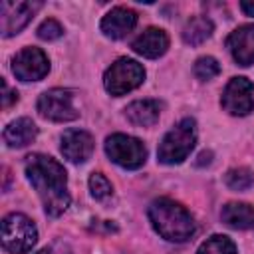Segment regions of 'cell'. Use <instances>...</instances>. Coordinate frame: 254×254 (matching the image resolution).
I'll list each match as a JSON object with an SVG mask.
<instances>
[{
    "instance_id": "7",
    "label": "cell",
    "mask_w": 254,
    "mask_h": 254,
    "mask_svg": "<svg viewBox=\"0 0 254 254\" xmlns=\"http://www.w3.org/2000/svg\"><path fill=\"white\" fill-rule=\"evenodd\" d=\"M38 111L44 119L50 121H73L77 119V109L73 107V95L67 89L54 87L40 95L38 99Z\"/></svg>"
},
{
    "instance_id": "25",
    "label": "cell",
    "mask_w": 254,
    "mask_h": 254,
    "mask_svg": "<svg viewBox=\"0 0 254 254\" xmlns=\"http://www.w3.org/2000/svg\"><path fill=\"white\" fill-rule=\"evenodd\" d=\"M240 8H242V12L246 14V16H254V2H240Z\"/></svg>"
},
{
    "instance_id": "10",
    "label": "cell",
    "mask_w": 254,
    "mask_h": 254,
    "mask_svg": "<svg viewBox=\"0 0 254 254\" xmlns=\"http://www.w3.org/2000/svg\"><path fill=\"white\" fill-rule=\"evenodd\" d=\"M12 71L22 81H40L50 71V60L40 48H24L14 56Z\"/></svg>"
},
{
    "instance_id": "24",
    "label": "cell",
    "mask_w": 254,
    "mask_h": 254,
    "mask_svg": "<svg viewBox=\"0 0 254 254\" xmlns=\"http://www.w3.org/2000/svg\"><path fill=\"white\" fill-rule=\"evenodd\" d=\"M14 101H18V93L12 91V89L6 85V81H2V105H4V107H10Z\"/></svg>"
},
{
    "instance_id": "28",
    "label": "cell",
    "mask_w": 254,
    "mask_h": 254,
    "mask_svg": "<svg viewBox=\"0 0 254 254\" xmlns=\"http://www.w3.org/2000/svg\"><path fill=\"white\" fill-rule=\"evenodd\" d=\"M58 254H67V250H65V252H64V250H60V252H58Z\"/></svg>"
},
{
    "instance_id": "6",
    "label": "cell",
    "mask_w": 254,
    "mask_h": 254,
    "mask_svg": "<svg viewBox=\"0 0 254 254\" xmlns=\"http://www.w3.org/2000/svg\"><path fill=\"white\" fill-rule=\"evenodd\" d=\"M105 153L115 165L123 169H139L147 159L145 145L137 137H131L125 133L109 135L105 139Z\"/></svg>"
},
{
    "instance_id": "15",
    "label": "cell",
    "mask_w": 254,
    "mask_h": 254,
    "mask_svg": "<svg viewBox=\"0 0 254 254\" xmlns=\"http://www.w3.org/2000/svg\"><path fill=\"white\" fill-rule=\"evenodd\" d=\"M38 135V127L30 117H20L4 129V143L12 149L30 145Z\"/></svg>"
},
{
    "instance_id": "8",
    "label": "cell",
    "mask_w": 254,
    "mask_h": 254,
    "mask_svg": "<svg viewBox=\"0 0 254 254\" xmlns=\"http://www.w3.org/2000/svg\"><path fill=\"white\" fill-rule=\"evenodd\" d=\"M220 103L230 115H248L254 109V83L246 77H232L224 87Z\"/></svg>"
},
{
    "instance_id": "19",
    "label": "cell",
    "mask_w": 254,
    "mask_h": 254,
    "mask_svg": "<svg viewBox=\"0 0 254 254\" xmlns=\"http://www.w3.org/2000/svg\"><path fill=\"white\" fill-rule=\"evenodd\" d=\"M196 254H236L234 242L224 234H214L200 244Z\"/></svg>"
},
{
    "instance_id": "9",
    "label": "cell",
    "mask_w": 254,
    "mask_h": 254,
    "mask_svg": "<svg viewBox=\"0 0 254 254\" xmlns=\"http://www.w3.org/2000/svg\"><path fill=\"white\" fill-rule=\"evenodd\" d=\"M42 8V2H0V32L4 38L18 34Z\"/></svg>"
},
{
    "instance_id": "23",
    "label": "cell",
    "mask_w": 254,
    "mask_h": 254,
    "mask_svg": "<svg viewBox=\"0 0 254 254\" xmlns=\"http://www.w3.org/2000/svg\"><path fill=\"white\" fill-rule=\"evenodd\" d=\"M62 34H64V28H62V24H60L58 20H54V18L44 20V22L40 24V28H38V38H40V40H46V42L58 40Z\"/></svg>"
},
{
    "instance_id": "5",
    "label": "cell",
    "mask_w": 254,
    "mask_h": 254,
    "mask_svg": "<svg viewBox=\"0 0 254 254\" xmlns=\"http://www.w3.org/2000/svg\"><path fill=\"white\" fill-rule=\"evenodd\" d=\"M143 79H145V69L139 62H135L131 58H119L105 71L103 85L111 95L119 97V95H125L127 91H133L135 87H139L143 83Z\"/></svg>"
},
{
    "instance_id": "12",
    "label": "cell",
    "mask_w": 254,
    "mask_h": 254,
    "mask_svg": "<svg viewBox=\"0 0 254 254\" xmlns=\"http://www.w3.org/2000/svg\"><path fill=\"white\" fill-rule=\"evenodd\" d=\"M226 46L238 65L246 67V65L254 64V24L236 28L228 36Z\"/></svg>"
},
{
    "instance_id": "11",
    "label": "cell",
    "mask_w": 254,
    "mask_h": 254,
    "mask_svg": "<svg viewBox=\"0 0 254 254\" xmlns=\"http://www.w3.org/2000/svg\"><path fill=\"white\" fill-rule=\"evenodd\" d=\"M62 153L71 163H85L93 153V137L83 129H67L62 135Z\"/></svg>"
},
{
    "instance_id": "20",
    "label": "cell",
    "mask_w": 254,
    "mask_h": 254,
    "mask_svg": "<svg viewBox=\"0 0 254 254\" xmlns=\"http://www.w3.org/2000/svg\"><path fill=\"white\" fill-rule=\"evenodd\" d=\"M224 183L232 190H246L254 185V175L246 167H234L224 175Z\"/></svg>"
},
{
    "instance_id": "17",
    "label": "cell",
    "mask_w": 254,
    "mask_h": 254,
    "mask_svg": "<svg viewBox=\"0 0 254 254\" xmlns=\"http://www.w3.org/2000/svg\"><path fill=\"white\" fill-rule=\"evenodd\" d=\"M125 115L133 125L151 127V125H155L159 121L161 105L157 101H153V99H139V101H133L131 105H127Z\"/></svg>"
},
{
    "instance_id": "3",
    "label": "cell",
    "mask_w": 254,
    "mask_h": 254,
    "mask_svg": "<svg viewBox=\"0 0 254 254\" xmlns=\"http://www.w3.org/2000/svg\"><path fill=\"white\" fill-rule=\"evenodd\" d=\"M194 141H196L194 119L187 117V119L179 121L163 137V141L159 145V151H157V157L165 165H179L190 155V151L194 147Z\"/></svg>"
},
{
    "instance_id": "14",
    "label": "cell",
    "mask_w": 254,
    "mask_h": 254,
    "mask_svg": "<svg viewBox=\"0 0 254 254\" xmlns=\"http://www.w3.org/2000/svg\"><path fill=\"white\" fill-rule=\"evenodd\" d=\"M131 48L139 56L149 58V60H155V58H161L167 52V48H169V36L161 28H147L143 34H139L133 40Z\"/></svg>"
},
{
    "instance_id": "18",
    "label": "cell",
    "mask_w": 254,
    "mask_h": 254,
    "mask_svg": "<svg viewBox=\"0 0 254 254\" xmlns=\"http://www.w3.org/2000/svg\"><path fill=\"white\" fill-rule=\"evenodd\" d=\"M212 30H214V24H212L210 18L196 16V18H192V20L187 22V26L183 30V40L189 46H198V44L206 42L212 36Z\"/></svg>"
},
{
    "instance_id": "4",
    "label": "cell",
    "mask_w": 254,
    "mask_h": 254,
    "mask_svg": "<svg viewBox=\"0 0 254 254\" xmlns=\"http://www.w3.org/2000/svg\"><path fill=\"white\" fill-rule=\"evenodd\" d=\"M38 240L36 224L20 212H12L2 220V246L10 254H28Z\"/></svg>"
},
{
    "instance_id": "13",
    "label": "cell",
    "mask_w": 254,
    "mask_h": 254,
    "mask_svg": "<svg viewBox=\"0 0 254 254\" xmlns=\"http://www.w3.org/2000/svg\"><path fill=\"white\" fill-rule=\"evenodd\" d=\"M135 26H137V14L131 8H123V6L113 8L101 20V32L111 40L125 38Z\"/></svg>"
},
{
    "instance_id": "1",
    "label": "cell",
    "mask_w": 254,
    "mask_h": 254,
    "mask_svg": "<svg viewBox=\"0 0 254 254\" xmlns=\"http://www.w3.org/2000/svg\"><path fill=\"white\" fill-rule=\"evenodd\" d=\"M24 169L28 181L32 183V187L36 189V192L44 202V210L50 216L64 214L65 208L69 206V192L65 189L67 185L65 169L56 159L42 153H34L26 157Z\"/></svg>"
},
{
    "instance_id": "26",
    "label": "cell",
    "mask_w": 254,
    "mask_h": 254,
    "mask_svg": "<svg viewBox=\"0 0 254 254\" xmlns=\"http://www.w3.org/2000/svg\"><path fill=\"white\" fill-rule=\"evenodd\" d=\"M210 157H212V153H210V151H202V153L198 155V159H200V161H198L196 165H198V167H200V165H204V163L208 165V163H210Z\"/></svg>"
},
{
    "instance_id": "21",
    "label": "cell",
    "mask_w": 254,
    "mask_h": 254,
    "mask_svg": "<svg viewBox=\"0 0 254 254\" xmlns=\"http://www.w3.org/2000/svg\"><path fill=\"white\" fill-rule=\"evenodd\" d=\"M192 71H194V75H196L198 79L208 81V79H212V77H216V75L220 73V65H218V62H216L214 58L204 56V58H198V60L194 62Z\"/></svg>"
},
{
    "instance_id": "27",
    "label": "cell",
    "mask_w": 254,
    "mask_h": 254,
    "mask_svg": "<svg viewBox=\"0 0 254 254\" xmlns=\"http://www.w3.org/2000/svg\"><path fill=\"white\" fill-rule=\"evenodd\" d=\"M38 254H50V250H48V248H44V250H40Z\"/></svg>"
},
{
    "instance_id": "16",
    "label": "cell",
    "mask_w": 254,
    "mask_h": 254,
    "mask_svg": "<svg viewBox=\"0 0 254 254\" xmlns=\"http://www.w3.org/2000/svg\"><path fill=\"white\" fill-rule=\"evenodd\" d=\"M220 218L234 230H246L254 226V206L248 202H228L222 206Z\"/></svg>"
},
{
    "instance_id": "2",
    "label": "cell",
    "mask_w": 254,
    "mask_h": 254,
    "mask_svg": "<svg viewBox=\"0 0 254 254\" xmlns=\"http://www.w3.org/2000/svg\"><path fill=\"white\" fill-rule=\"evenodd\" d=\"M147 214H149L153 228L171 242H185L196 230L194 218L190 216V212L183 204L171 198H165V196L155 198L149 204Z\"/></svg>"
},
{
    "instance_id": "22",
    "label": "cell",
    "mask_w": 254,
    "mask_h": 254,
    "mask_svg": "<svg viewBox=\"0 0 254 254\" xmlns=\"http://www.w3.org/2000/svg\"><path fill=\"white\" fill-rule=\"evenodd\" d=\"M89 190H91V194L97 198V200H103V198H107L109 194H111V183L107 181V177L105 175H101V173H93L91 177H89Z\"/></svg>"
}]
</instances>
